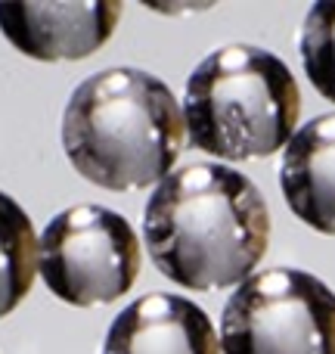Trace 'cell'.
I'll list each match as a JSON object with an SVG mask.
<instances>
[{
    "instance_id": "obj_1",
    "label": "cell",
    "mask_w": 335,
    "mask_h": 354,
    "mask_svg": "<svg viewBox=\"0 0 335 354\" xmlns=\"http://www.w3.org/2000/svg\"><path fill=\"white\" fill-rule=\"evenodd\" d=\"M143 239L153 264L177 286L193 292L236 286L267 252V202L230 165H186L149 196Z\"/></svg>"
},
{
    "instance_id": "obj_2",
    "label": "cell",
    "mask_w": 335,
    "mask_h": 354,
    "mask_svg": "<svg viewBox=\"0 0 335 354\" xmlns=\"http://www.w3.org/2000/svg\"><path fill=\"white\" fill-rule=\"evenodd\" d=\"M186 143V122L165 81L140 68H106L72 91L62 147L72 168L103 189L165 180Z\"/></svg>"
},
{
    "instance_id": "obj_3",
    "label": "cell",
    "mask_w": 335,
    "mask_h": 354,
    "mask_svg": "<svg viewBox=\"0 0 335 354\" xmlns=\"http://www.w3.org/2000/svg\"><path fill=\"white\" fill-rule=\"evenodd\" d=\"M301 112L292 68L264 47L230 44L193 68L183 93L186 140L224 162L267 159L289 147Z\"/></svg>"
},
{
    "instance_id": "obj_4",
    "label": "cell",
    "mask_w": 335,
    "mask_h": 354,
    "mask_svg": "<svg viewBox=\"0 0 335 354\" xmlns=\"http://www.w3.org/2000/svg\"><path fill=\"white\" fill-rule=\"evenodd\" d=\"M224 354H335V292L298 268L251 274L220 314Z\"/></svg>"
},
{
    "instance_id": "obj_5",
    "label": "cell",
    "mask_w": 335,
    "mask_h": 354,
    "mask_svg": "<svg viewBox=\"0 0 335 354\" xmlns=\"http://www.w3.org/2000/svg\"><path fill=\"white\" fill-rule=\"evenodd\" d=\"M37 270L59 301L109 305L131 292L140 274V243L128 218L103 205H72L41 233Z\"/></svg>"
},
{
    "instance_id": "obj_6",
    "label": "cell",
    "mask_w": 335,
    "mask_h": 354,
    "mask_svg": "<svg viewBox=\"0 0 335 354\" xmlns=\"http://www.w3.org/2000/svg\"><path fill=\"white\" fill-rule=\"evenodd\" d=\"M122 3H0V31L19 50L41 62L84 59L112 37Z\"/></svg>"
},
{
    "instance_id": "obj_7",
    "label": "cell",
    "mask_w": 335,
    "mask_h": 354,
    "mask_svg": "<svg viewBox=\"0 0 335 354\" xmlns=\"http://www.w3.org/2000/svg\"><path fill=\"white\" fill-rule=\"evenodd\" d=\"M103 354H220V342L199 305L174 292H149L112 320Z\"/></svg>"
},
{
    "instance_id": "obj_8",
    "label": "cell",
    "mask_w": 335,
    "mask_h": 354,
    "mask_svg": "<svg viewBox=\"0 0 335 354\" xmlns=\"http://www.w3.org/2000/svg\"><path fill=\"white\" fill-rule=\"evenodd\" d=\"M280 187L295 218L335 236V112L295 131L283 153Z\"/></svg>"
},
{
    "instance_id": "obj_9",
    "label": "cell",
    "mask_w": 335,
    "mask_h": 354,
    "mask_svg": "<svg viewBox=\"0 0 335 354\" xmlns=\"http://www.w3.org/2000/svg\"><path fill=\"white\" fill-rule=\"evenodd\" d=\"M37 245L25 208L0 189V317L28 295L37 277Z\"/></svg>"
},
{
    "instance_id": "obj_10",
    "label": "cell",
    "mask_w": 335,
    "mask_h": 354,
    "mask_svg": "<svg viewBox=\"0 0 335 354\" xmlns=\"http://www.w3.org/2000/svg\"><path fill=\"white\" fill-rule=\"evenodd\" d=\"M298 50L307 81L335 103V0H320L311 6L301 25Z\"/></svg>"
}]
</instances>
